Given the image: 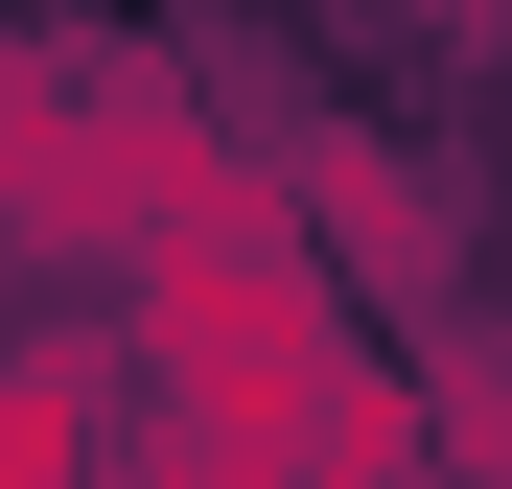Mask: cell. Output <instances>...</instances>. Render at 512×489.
I'll use <instances>...</instances> for the list:
<instances>
[{"mask_svg": "<svg viewBox=\"0 0 512 489\" xmlns=\"http://www.w3.org/2000/svg\"><path fill=\"white\" fill-rule=\"evenodd\" d=\"M280 70H303V117H373V140H443L512 94V0H280Z\"/></svg>", "mask_w": 512, "mask_h": 489, "instance_id": "6da1fadb", "label": "cell"}, {"mask_svg": "<svg viewBox=\"0 0 512 489\" xmlns=\"http://www.w3.org/2000/svg\"><path fill=\"white\" fill-rule=\"evenodd\" d=\"M419 466L512 489V326H443V350H419Z\"/></svg>", "mask_w": 512, "mask_h": 489, "instance_id": "7a4b0ae2", "label": "cell"}]
</instances>
